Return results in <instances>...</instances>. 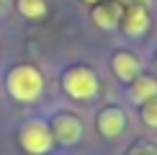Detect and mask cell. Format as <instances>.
<instances>
[{
    "label": "cell",
    "mask_w": 157,
    "mask_h": 155,
    "mask_svg": "<svg viewBox=\"0 0 157 155\" xmlns=\"http://www.w3.org/2000/svg\"><path fill=\"white\" fill-rule=\"evenodd\" d=\"M142 121H144L147 127L157 129V96L142 103Z\"/></svg>",
    "instance_id": "8fae6325"
},
{
    "label": "cell",
    "mask_w": 157,
    "mask_h": 155,
    "mask_svg": "<svg viewBox=\"0 0 157 155\" xmlns=\"http://www.w3.org/2000/svg\"><path fill=\"white\" fill-rule=\"evenodd\" d=\"M95 127H98V132H101L103 137L113 140V137H119L124 129H126V114H124L119 106H106L101 114H98Z\"/></svg>",
    "instance_id": "8992f818"
},
{
    "label": "cell",
    "mask_w": 157,
    "mask_h": 155,
    "mask_svg": "<svg viewBox=\"0 0 157 155\" xmlns=\"http://www.w3.org/2000/svg\"><path fill=\"white\" fill-rule=\"evenodd\" d=\"M111 67H113L116 78H119L121 83H132L136 75H139V60L132 54V52H116L113 60H111Z\"/></svg>",
    "instance_id": "ba28073f"
},
{
    "label": "cell",
    "mask_w": 157,
    "mask_h": 155,
    "mask_svg": "<svg viewBox=\"0 0 157 155\" xmlns=\"http://www.w3.org/2000/svg\"><path fill=\"white\" fill-rule=\"evenodd\" d=\"M121 5H142V8H147L149 5V0H119Z\"/></svg>",
    "instance_id": "7c38bea8"
},
{
    "label": "cell",
    "mask_w": 157,
    "mask_h": 155,
    "mask_svg": "<svg viewBox=\"0 0 157 155\" xmlns=\"http://www.w3.org/2000/svg\"><path fill=\"white\" fill-rule=\"evenodd\" d=\"M18 140H21V147L29 155H47L52 150V145H54V134L44 121H29L21 129Z\"/></svg>",
    "instance_id": "3957f363"
},
{
    "label": "cell",
    "mask_w": 157,
    "mask_h": 155,
    "mask_svg": "<svg viewBox=\"0 0 157 155\" xmlns=\"http://www.w3.org/2000/svg\"><path fill=\"white\" fill-rule=\"evenodd\" d=\"M90 16H93V21L98 29H116V26H121V18H124V8L119 0H101V3L93 5V10H90Z\"/></svg>",
    "instance_id": "5b68a950"
},
{
    "label": "cell",
    "mask_w": 157,
    "mask_h": 155,
    "mask_svg": "<svg viewBox=\"0 0 157 155\" xmlns=\"http://www.w3.org/2000/svg\"><path fill=\"white\" fill-rule=\"evenodd\" d=\"M5 5H8V0H0V16L5 13Z\"/></svg>",
    "instance_id": "5bb4252c"
},
{
    "label": "cell",
    "mask_w": 157,
    "mask_h": 155,
    "mask_svg": "<svg viewBox=\"0 0 157 155\" xmlns=\"http://www.w3.org/2000/svg\"><path fill=\"white\" fill-rule=\"evenodd\" d=\"M5 88L16 101L31 103L41 96L44 90V78L34 65H16L10 67V73L5 75Z\"/></svg>",
    "instance_id": "6da1fadb"
},
{
    "label": "cell",
    "mask_w": 157,
    "mask_h": 155,
    "mask_svg": "<svg viewBox=\"0 0 157 155\" xmlns=\"http://www.w3.org/2000/svg\"><path fill=\"white\" fill-rule=\"evenodd\" d=\"M49 129L59 145H75L82 137V121L75 114H57L54 121L49 124Z\"/></svg>",
    "instance_id": "277c9868"
},
{
    "label": "cell",
    "mask_w": 157,
    "mask_h": 155,
    "mask_svg": "<svg viewBox=\"0 0 157 155\" xmlns=\"http://www.w3.org/2000/svg\"><path fill=\"white\" fill-rule=\"evenodd\" d=\"M62 88L75 101H90L98 93V75L90 67H72L62 75Z\"/></svg>",
    "instance_id": "7a4b0ae2"
},
{
    "label": "cell",
    "mask_w": 157,
    "mask_h": 155,
    "mask_svg": "<svg viewBox=\"0 0 157 155\" xmlns=\"http://www.w3.org/2000/svg\"><path fill=\"white\" fill-rule=\"evenodd\" d=\"M155 67H157V62H155Z\"/></svg>",
    "instance_id": "2e32d148"
},
{
    "label": "cell",
    "mask_w": 157,
    "mask_h": 155,
    "mask_svg": "<svg viewBox=\"0 0 157 155\" xmlns=\"http://www.w3.org/2000/svg\"><path fill=\"white\" fill-rule=\"evenodd\" d=\"M121 29L126 31L129 36H142L149 29V13H147V8H142V5H129V8L124 10Z\"/></svg>",
    "instance_id": "52a82bcc"
},
{
    "label": "cell",
    "mask_w": 157,
    "mask_h": 155,
    "mask_svg": "<svg viewBox=\"0 0 157 155\" xmlns=\"http://www.w3.org/2000/svg\"><path fill=\"white\" fill-rule=\"evenodd\" d=\"M132 155H155L152 150H147V147H139V150H134Z\"/></svg>",
    "instance_id": "4fadbf2b"
},
{
    "label": "cell",
    "mask_w": 157,
    "mask_h": 155,
    "mask_svg": "<svg viewBox=\"0 0 157 155\" xmlns=\"http://www.w3.org/2000/svg\"><path fill=\"white\" fill-rule=\"evenodd\" d=\"M82 3H88V5H95V3H101V0H82Z\"/></svg>",
    "instance_id": "9a60e30c"
},
{
    "label": "cell",
    "mask_w": 157,
    "mask_h": 155,
    "mask_svg": "<svg viewBox=\"0 0 157 155\" xmlns=\"http://www.w3.org/2000/svg\"><path fill=\"white\" fill-rule=\"evenodd\" d=\"M157 96V80L152 75H136L132 80V88H129V98H132L134 103H144L149 98H155Z\"/></svg>",
    "instance_id": "9c48e42d"
},
{
    "label": "cell",
    "mask_w": 157,
    "mask_h": 155,
    "mask_svg": "<svg viewBox=\"0 0 157 155\" xmlns=\"http://www.w3.org/2000/svg\"><path fill=\"white\" fill-rule=\"evenodd\" d=\"M18 13L26 18H44L47 16V3L44 0H18Z\"/></svg>",
    "instance_id": "30bf717a"
}]
</instances>
